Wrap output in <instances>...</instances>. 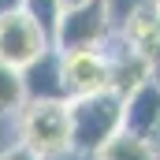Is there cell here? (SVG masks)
Returning a JSON list of instances; mask_svg holds the SVG:
<instances>
[{
  "label": "cell",
  "instance_id": "ba28073f",
  "mask_svg": "<svg viewBox=\"0 0 160 160\" xmlns=\"http://www.w3.org/2000/svg\"><path fill=\"white\" fill-rule=\"evenodd\" d=\"M160 123V86L153 78L134 86L130 93H123V123L119 130L134 134V138H149L153 127Z\"/></svg>",
  "mask_w": 160,
  "mask_h": 160
},
{
  "label": "cell",
  "instance_id": "30bf717a",
  "mask_svg": "<svg viewBox=\"0 0 160 160\" xmlns=\"http://www.w3.org/2000/svg\"><path fill=\"white\" fill-rule=\"evenodd\" d=\"M93 160H160V157H157V149L149 145V138H134L127 130H116L93 153Z\"/></svg>",
  "mask_w": 160,
  "mask_h": 160
},
{
  "label": "cell",
  "instance_id": "7c38bea8",
  "mask_svg": "<svg viewBox=\"0 0 160 160\" xmlns=\"http://www.w3.org/2000/svg\"><path fill=\"white\" fill-rule=\"evenodd\" d=\"M60 0H22V11L30 15V19H38L41 26L52 34V22H56V15H60Z\"/></svg>",
  "mask_w": 160,
  "mask_h": 160
},
{
  "label": "cell",
  "instance_id": "8992f818",
  "mask_svg": "<svg viewBox=\"0 0 160 160\" xmlns=\"http://www.w3.org/2000/svg\"><path fill=\"white\" fill-rule=\"evenodd\" d=\"M104 60H108V89L112 93H130L134 86L149 82V56L130 48L127 41L112 30V38L104 41Z\"/></svg>",
  "mask_w": 160,
  "mask_h": 160
},
{
  "label": "cell",
  "instance_id": "5bb4252c",
  "mask_svg": "<svg viewBox=\"0 0 160 160\" xmlns=\"http://www.w3.org/2000/svg\"><path fill=\"white\" fill-rule=\"evenodd\" d=\"M0 160H41V157H38V153H30V149H26V145L19 142V145L4 149V153H0Z\"/></svg>",
  "mask_w": 160,
  "mask_h": 160
},
{
  "label": "cell",
  "instance_id": "7a4b0ae2",
  "mask_svg": "<svg viewBox=\"0 0 160 160\" xmlns=\"http://www.w3.org/2000/svg\"><path fill=\"white\" fill-rule=\"evenodd\" d=\"M19 138L41 160H56L71 153V123L67 101H22L19 104Z\"/></svg>",
  "mask_w": 160,
  "mask_h": 160
},
{
  "label": "cell",
  "instance_id": "5b68a950",
  "mask_svg": "<svg viewBox=\"0 0 160 160\" xmlns=\"http://www.w3.org/2000/svg\"><path fill=\"white\" fill-rule=\"evenodd\" d=\"M60 52V48H56ZM60 82H63V97H89L108 89V60H104V45L101 48H71L60 52Z\"/></svg>",
  "mask_w": 160,
  "mask_h": 160
},
{
  "label": "cell",
  "instance_id": "ac0fdd59",
  "mask_svg": "<svg viewBox=\"0 0 160 160\" xmlns=\"http://www.w3.org/2000/svg\"><path fill=\"white\" fill-rule=\"evenodd\" d=\"M60 4H63V8H67V4H78V0H60Z\"/></svg>",
  "mask_w": 160,
  "mask_h": 160
},
{
  "label": "cell",
  "instance_id": "e0dca14e",
  "mask_svg": "<svg viewBox=\"0 0 160 160\" xmlns=\"http://www.w3.org/2000/svg\"><path fill=\"white\" fill-rule=\"evenodd\" d=\"M15 8H22V0H0V15L4 11H15Z\"/></svg>",
  "mask_w": 160,
  "mask_h": 160
},
{
  "label": "cell",
  "instance_id": "4fadbf2b",
  "mask_svg": "<svg viewBox=\"0 0 160 160\" xmlns=\"http://www.w3.org/2000/svg\"><path fill=\"white\" fill-rule=\"evenodd\" d=\"M142 4H157V0H104V8H108L112 22H119L127 11H134V8H142Z\"/></svg>",
  "mask_w": 160,
  "mask_h": 160
},
{
  "label": "cell",
  "instance_id": "6da1fadb",
  "mask_svg": "<svg viewBox=\"0 0 160 160\" xmlns=\"http://www.w3.org/2000/svg\"><path fill=\"white\" fill-rule=\"evenodd\" d=\"M67 123H71V153L93 157L123 123V97L112 89L89 93L67 101Z\"/></svg>",
  "mask_w": 160,
  "mask_h": 160
},
{
  "label": "cell",
  "instance_id": "8fae6325",
  "mask_svg": "<svg viewBox=\"0 0 160 160\" xmlns=\"http://www.w3.org/2000/svg\"><path fill=\"white\" fill-rule=\"evenodd\" d=\"M22 104V82H19V71L0 63V116L4 112H19Z\"/></svg>",
  "mask_w": 160,
  "mask_h": 160
},
{
  "label": "cell",
  "instance_id": "3957f363",
  "mask_svg": "<svg viewBox=\"0 0 160 160\" xmlns=\"http://www.w3.org/2000/svg\"><path fill=\"white\" fill-rule=\"evenodd\" d=\"M112 30H116V22H112L104 0H78V4L60 8L48 41L60 52H71V48H101L104 41L112 38Z\"/></svg>",
  "mask_w": 160,
  "mask_h": 160
},
{
  "label": "cell",
  "instance_id": "2e32d148",
  "mask_svg": "<svg viewBox=\"0 0 160 160\" xmlns=\"http://www.w3.org/2000/svg\"><path fill=\"white\" fill-rule=\"evenodd\" d=\"M149 145L157 149V157H160V123H157V127H153V134H149Z\"/></svg>",
  "mask_w": 160,
  "mask_h": 160
},
{
  "label": "cell",
  "instance_id": "9c48e42d",
  "mask_svg": "<svg viewBox=\"0 0 160 160\" xmlns=\"http://www.w3.org/2000/svg\"><path fill=\"white\" fill-rule=\"evenodd\" d=\"M116 34H119L130 48L153 56L160 48V11H157V4H142V8L127 11L119 22H116Z\"/></svg>",
  "mask_w": 160,
  "mask_h": 160
},
{
  "label": "cell",
  "instance_id": "277c9868",
  "mask_svg": "<svg viewBox=\"0 0 160 160\" xmlns=\"http://www.w3.org/2000/svg\"><path fill=\"white\" fill-rule=\"evenodd\" d=\"M45 48H52L48 30L41 26L38 19H30L22 8L0 15V63L22 71L30 60H38Z\"/></svg>",
  "mask_w": 160,
  "mask_h": 160
},
{
  "label": "cell",
  "instance_id": "52a82bcc",
  "mask_svg": "<svg viewBox=\"0 0 160 160\" xmlns=\"http://www.w3.org/2000/svg\"><path fill=\"white\" fill-rule=\"evenodd\" d=\"M22 101H67L63 97V82H60V52L45 48L38 60H30L22 71Z\"/></svg>",
  "mask_w": 160,
  "mask_h": 160
},
{
  "label": "cell",
  "instance_id": "d6986e66",
  "mask_svg": "<svg viewBox=\"0 0 160 160\" xmlns=\"http://www.w3.org/2000/svg\"><path fill=\"white\" fill-rule=\"evenodd\" d=\"M157 11H160V0H157Z\"/></svg>",
  "mask_w": 160,
  "mask_h": 160
},
{
  "label": "cell",
  "instance_id": "9a60e30c",
  "mask_svg": "<svg viewBox=\"0 0 160 160\" xmlns=\"http://www.w3.org/2000/svg\"><path fill=\"white\" fill-rule=\"evenodd\" d=\"M149 78H153V82L160 86V48L153 52V56H149Z\"/></svg>",
  "mask_w": 160,
  "mask_h": 160
}]
</instances>
